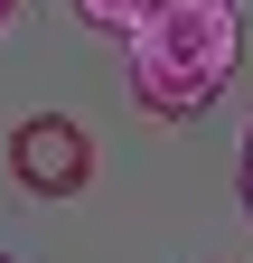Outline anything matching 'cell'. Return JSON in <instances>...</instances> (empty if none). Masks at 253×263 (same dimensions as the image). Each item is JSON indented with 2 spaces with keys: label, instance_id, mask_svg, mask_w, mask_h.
<instances>
[{
  "label": "cell",
  "instance_id": "obj_1",
  "mask_svg": "<svg viewBox=\"0 0 253 263\" xmlns=\"http://www.w3.org/2000/svg\"><path fill=\"white\" fill-rule=\"evenodd\" d=\"M122 47H132V104L160 122H187L235 85L244 19H235V0H160Z\"/></svg>",
  "mask_w": 253,
  "mask_h": 263
},
{
  "label": "cell",
  "instance_id": "obj_2",
  "mask_svg": "<svg viewBox=\"0 0 253 263\" xmlns=\"http://www.w3.org/2000/svg\"><path fill=\"white\" fill-rule=\"evenodd\" d=\"M10 179H19L28 197H75V188L94 179L85 122H66V113H28V122L10 132Z\"/></svg>",
  "mask_w": 253,
  "mask_h": 263
},
{
  "label": "cell",
  "instance_id": "obj_3",
  "mask_svg": "<svg viewBox=\"0 0 253 263\" xmlns=\"http://www.w3.org/2000/svg\"><path fill=\"white\" fill-rule=\"evenodd\" d=\"M150 10H160V0H75V19H85V28H113V38H132Z\"/></svg>",
  "mask_w": 253,
  "mask_h": 263
},
{
  "label": "cell",
  "instance_id": "obj_4",
  "mask_svg": "<svg viewBox=\"0 0 253 263\" xmlns=\"http://www.w3.org/2000/svg\"><path fill=\"white\" fill-rule=\"evenodd\" d=\"M10 19H19V0H0V28H10Z\"/></svg>",
  "mask_w": 253,
  "mask_h": 263
},
{
  "label": "cell",
  "instance_id": "obj_5",
  "mask_svg": "<svg viewBox=\"0 0 253 263\" xmlns=\"http://www.w3.org/2000/svg\"><path fill=\"white\" fill-rule=\"evenodd\" d=\"M244 179H253V132H244Z\"/></svg>",
  "mask_w": 253,
  "mask_h": 263
},
{
  "label": "cell",
  "instance_id": "obj_6",
  "mask_svg": "<svg viewBox=\"0 0 253 263\" xmlns=\"http://www.w3.org/2000/svg\"><path fill=\"white\" fill-rule=\"evenodd\" d=\"M235 10H244V0H235Z\"/></svg>",
  "mask_w": 253,
  "mask_h": 263
},
{
  "label": "cell",
  "instance_id": "obj_7",
  "mask_svg": "<svg viewBox=\"0 0 253 263\" xmlns=\"http://www.w3.org/2000/svg\"><path fill=\"white\" fill-rule=\"evenodd\" d=\"M0 263H10V254H0Z\"/></svg>",
  "mask_w": 253,
  "mask_h": 263
}]
</instances>
